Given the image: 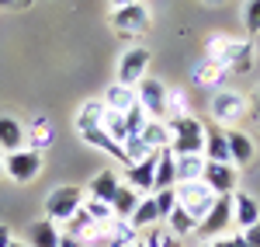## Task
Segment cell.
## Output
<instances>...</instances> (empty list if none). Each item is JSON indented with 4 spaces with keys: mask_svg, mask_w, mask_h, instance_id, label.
<instances>
[{
    "mask_svg": "<svg viewBox=\"0 0 260 247\" xmlns=\"http://www.w3.org/2000/svg\"><path fill=\"white\" fill-rule=\"evenodd\" d=\"M253 42L250 39H233V35H212L205 42V60L225 66L229 73H250L253 70Z\"/></svg>",
    "mask_w": 260,
    "mask_h": 247,
    "instance_id": "6da1fadb",
    "label": "cell"
},
{
    "mask_svg": "<svg viewBox=\"0 0 260 247\" xmlns=\"http://www.w3.org/2000/svg\"><path fill=\"white\" fill-rule=\"evenodd\" d=\"M246 112H250V101L240 91L222 87V91H212V98H208V115H212V122L219 129H236L246 119Z\"/></svg>",
    "mask_w": 260,
    "mask_h": 247,
    "instance_id": "7a4b0ae2",
    "label": "cell"
},
{
    "mask_svg": "<svg viewBox=\"0 0 260 247\" xmlns=\"http://www.w3.org/2000/svg\"><path fill=\"white\" fill-rule=\"evenodd\" d=\"M167 129H170V150H174V157L201 153V150H205V129H208V125L201 122V119L184 115V119L167 122Z\"/></svg>",
    "mask_w": 260,
    "mask_h": 247,
    "instance_id": "3957f363",
    "label": "cell"
},
{
    "mask_svg": "<svg viewBox=\"0 0 260 247\" xmlns=\"http://www.w3.org/2000/svg\"><path fill=\"white\" fill-rule=\"evenodd\" d=\"M83 188L77 185H59V188H52L49 195H45V219H52L56 227H66L77 212H80L83 206Z\"/></svg>",
    "mask_w": 260,
    "mask_h": 247,
    "instance_id": "277c9868",
    "label": "cell"
},
{
    "mask_svg": "<svg viewBox=\"0 0 260 247\" xmlns=\"http://www.w3.org/2000/svg\"><path fill=\"white\" fill-rule=\"evenodd\" d=\"M4 174L14 181V185H31L42 174V153L21 146L14 153H4Z\"/></svg>",
    "mask_w": 260,
    "mask_h": 247,
    "instance_id": "5b68a950",
    "label": "cell"
},
{
    "mask_svg": "<svg viewBox=\"0 0 260 247\" xmlns=\"http://www.w3.org/2000/svg\"><path fill=\"white\" fill-rule=\"evenodd\" d=\"M149 7L142 4V0H132V4H125V7H115L111 11V28L125 35V39H132V35H146L149 32Z\"/></svg>",
    "mask_w": 260,
    "mask_h": 247,
    "instance_id": "8992f818",
    "label": "cell"
},
{
    "mask_svg": "<svg viewBox=\"0 0 260 247\" xmlns=\"http://www.w3.org/2000/svg\"><path fill=\"white\" fill-rule=\"evenodd\" d=\"M215 199H219V195L205 185V181H184V185H177V206L187 209L198 223L208 216V209L215 206Z\"/></svg>",
    "mask_w": 260,
    "mask_h": 247,
    "instance_id": "52a82bcc",
    "label": "cell"
},
{
    "mask_svg": "<svg viewBox=\"0 0 260 247\" xmlns=\"http://www.w3.org/2000/svg\"><path fill=\"white\" fill-rule=\"evenodd\" d=\"M136 94H139V104L146 108V115L149 119H156V122H167V94H170V87L156 77H142L136 84Z\"/></svg>",
    "mask_w": 260,
    "mask_h": 247,
    "instance_id": "ba28073f",
    "label": "cell"
},
{
    "mask_svg": "<svg viewBox=\"0 0 260 247\" xmlns=\"http://www.w3.org/2000/svg\"><path fill=\"white\" fill-rule=\"evenodd\" d=\"M229 227H233V195H219L215 206L208 209V216L198 223V237L201 240H215V237H225Z\"/></svg>",
    "mask_w": 260,
    "mask_h": 247,
    "instance_id": "9c48e42d",
    "label": "cell"
},
{
    "mask_svg": "<svg viewBox=\"0 0 260 247\" xmlns=\"http://www.w3.org/2000/svg\"><path fill=\"white\" fill-rule=\"evenodd\" d=\"M149 63H153V52H149V49H142V45L125 49V52H121V60H118V84H125V87H136V84L146 77Z\"/></svg>",
    "mask_w": 260,
    "mask_h": 247,
    "instance_id": "30bf717a",
    "label": "cell"
},
{
    "mask_svg": "<svg viewBox=\"0 0 260 247\" xmlns=\"http://www.w3.org/2000/svg\"><path fill=\"white\" fill-rule=\"evenodd\" d=\"M156 153H160V150H156ZM156 153L146 157V160H139V164H128L125 174H121V181L128 188H136L139 195H153V191H156Z\"/></svg>",
    "mask_w": 260,
    "mask_h": 247,
    "instance_id": "8fae6325",
    "label": "cell"
},
{
    "mask_svg": "<svg viewBox=\"0 0 260 247\" xmlns=\"http://www.w3.org/2000/svg\"><path fill=\"white\" fill-rule=\"evenodd\" d=\"M260 223V202L250 195V191H233V227L240 230V233H246L250 227H257Z\"/></svg>",
    "mask_w": 260,
    "mask_h": 247,
    "instance_id": "7c38bea8",
    "label": "cell"
},
{
    "mask_svg": "<svg viewBox=\"0 0 260 247\" xmlns=\"http://www.w3.org/2000/svg\"><path fill=\"white\" fill-rule=\"evenodd\" d=\"M24 146L35 150V153H45L49 146H56V129H52V122L45 115L28 119V125H24Z\"/></svg>",
    "mask_w": 260,
    "mask_h": 247,
    "instance_id": "4fadbf2b",
    "label": "cell"
},
{
    "mask_svg": "<svg viewBox=\"0 0 260 247\" xmlns=\"http://www.w3.org/2000/svg\"><path fill=\"white\" fill-rule=\"evenodd\" d=\"M225 140H229L233 167H250L257 160V143H253L250 132H243V129H225Z\"/></svg>",
    "mask_w": 260,
    "mask_h": 247,
    "instance_id": "5bb4252c",
    "label": "cell"
},
{
    "mask_svg": "<svg viewBox=\"0 0 260 247\" xmlns=\"http://www.w3.org/2000/svg\"><path fill=\"white\" fill-rule=\"evenodd\" d=\"M201 181L212 188L215 195H233V191H236V167L233 164H208V160H205Z\"/></svg>",
    "mask_w": 260,
    "mask_h": 247,
    "instance_id": "9a60e30c",
    "label": "cell"
},
{
    "mask_svg": "<svg viewBox=\"0 0 260 247\" xmlns=\"http://www.w3.org/2000/svg\"><path fill=\"white\" fill-rule=\"evenodd\" d=\"M229 77H233V73H229L225 66L205 60V56L191 66V80H194V87H212V91H222V84L229 80Z\"/></svg>",
    "mask_w": 260,
    "mask_h": 247,
    "instance_id": "2e32d148",
    "label": "cell"
},
{
    "mask_svg": "<svg viewBox=\"0 0 260 247\" xmlns=\"http://www.w3.org/2000/svg\"><path fill=\"white\" fill-rule=\"evenodd\" d=\"M59 237H62V227H56L45 216L28 223V230H24V244L28 247H59Z\"/></svg>",
    "mask_w": 260,
    "mask_h": 247,
    "instance_id": "e0dca14e",
    "label": "cell"
},
{
    "mask_svg": "<svg viewBox=\"0 0 260 247\" xmlns=\"http://www.w3.org/2000/svg\"><path fill=\"white\" fill-rule=\"evenodd\" d=\"M118 188H121V174L118 171H101V174H94V181L87 185V199H98V202H115V195H118Z\"/></svg>",
    "mask_w": 260,
    "mask_h": 247,
    "instance_id": "ac0fdd59",
    "label": "cell"
},
{
    "mask_svg": "<svg viewBox=\"0 0 260 247\" xmlns=\"http://www.w3.org/2000/svg\"><path fill=\"white\" fill-rule=\"evenodd\" d=\"M201 157L208 160V164H233V157H229V140H225V129H205V150H201Z\"/></svg>",
    "mask_w": 260,
    "mask_h": 247,
    "instance_id": "d6986e66",
    "label": "cell"
},
{
    "mask_svg": "<svg viewBox=\"0 0 260 247\" xmlns=\"http://www.w3.org/2000/svg\"><path fill=\"white\" fill-rule=\"evenodd\" d=\"M104 101L101 98H90V101L80 104V112L73 115V129H77V136H83V132H90V129H101V122H104Z\"/></svg>",
    "mask_w": 260,
    "mask_h": 247,
    "instance_id": "ffe728a7",
    "label": "cell"
},
{
    "mask_svg": "<svg viewBox=\"0 0 260 247\" xmlns=\"http://www.w3.org/2000/svg\"><path fill=\"white\" fill-rule=\"evenodd\" d=\"M167 188H177V157L170 146H163L156 153V191H167Z\"/></svg>",
    "mask_w": 260,
    "mask_h": 247,
    "instance_id": "44dd1931",
    "label": "cell"
},
{
    "mask_svg": "<svg viewBox=\"0 0 260 247\" xmlns=\"http://www.w3.org/2000/svg\"><path fill=\"white\" fill-rule=\"evenodd\" d=\"M101 101H104L108 112H121V115H125L132 104L139 101V94H136V87H125V84L115 80V84H108V91H104V98H101Z\"/></svg>",
    "mask_w": 260,
    "mask_h": 247,
    "instance_id": "7402d4cb",
    "label": "cell"
},
{
    "mask_svg": "<svg viewBox=\"0 0 260 247\" xmlns=\"http://www.w3.org/2000/svg\"><path fill=\"white\" fill-rule=\"evenodd\" d=\"M24 146V122L14 115H0V153H14Z\"/></svg>",
    "mask_w": 260,
    "mask_h": 247,
    "instance_id": "603a6c76",
    "label": "cell"
},
{
    "mask_svg": "<svg viewBox=\"0 0 260 247\" xmlns=\"http://www.w3.org/2000/svg\"><path fill=\"white\" fill-rule=\"evenodd\" d=\"M128 223L139 230V233H142V230L160 227L163 219H160V209H156V199H153V195H142V199H139V206H136V212L128 216Z\"/></svg>",
    "mask_w": 260,
    "mask_h": 247,
    "instance_id": "cb8c5ba5",
    "label": "cell"
},
{
    "mask_svg": "<svg viewBox=\"0 0 260 247\" xmlns=\"http://www.w3.org/2000/svg\"><path fill=\"white\" fill-rule=\"evenodd\" d=\"M163 223H167V233H170V237H177V240L191 237V233H198V219H194L187 209H180V206H174V212H170Z\"/></svg>",
    "mask_w": 260,
    "mask_h": 247,
    "instance_id": "d4e9b609",
    "label": "cell"
},
{
    "mask_svg": "<svg viewBox=\"0 0 260 247\" xmlns=\"http://www.w3.org/2000/svg\"><path fill=\"white\" fill-rule=\"evenodd\" d=\"M80 140H83L87 146L101 150V153H111L115 160H121V164H128V160H125V146H121V143H115V140H111V136H108L104 129H90V132H83Z\"/></svg>",
    "mask_w": 260,
    "mask_h": 247,
    "instance_id": "484cf974",
    "label": "cell"
},
{
    "mask_svg": "<svg viewBox=\"0 0 260 247\" xmlns=\"http://www.w3.org/2000/svg\"><path fill=\"white\" fill-rule=\"evenodd\" d=\"M104 233H108V240H111V247H128L132 240H139V230L132 227L128 219H111L108 227H104Z\"/></svg>",
    "mask_w": 260,
    "mask_h": 247,
    "instance_id": "4316f807",
    "label": "cell"
},
{
    "mask_svg": "<svg viewBox=\"0 0 260 247\" xmlns=\"http://www.w3.org/2000/svg\"><path fill=\"white\" fill-rule=\"evenodd\" d=\"M201 174H205V157L201 153H184V157H177V185H184V181H201Z\"/></svg>",
    "mask_w": 260,
    "mask_h": 247,
    "instance_id": "83f0119b",
    "label": "cell"
},
{
    "mask_svg": "<svg viewBox=\"0 0 260 247\" xmlns=\"http://www.w3.org/2000/svg\"><path fill=\"white\" fill-rule=\"evenodd\" d=\"M139 191L136 188H128L125 181H121V188H118V195H115V202H111V212L118 216V219H128L132 212H136V206H139Z\"/></svg>",
    "mask_w": 260,
    "mask_h": 247,
    "instance_id": "f1b7e54d",
    "label": "cell"
},
{
    "mask_svg": "<svg viewBox=\"0 0 260 247\" xmlns=\"http://www.w3.org/2000/svg\"><path fill=\"white\" fill-rule=\"evenodd\" d=\"M139 136L146 140V146H149L153 153H156V150H163V146H170V129H167V122H156V119H149Z\"/></svg>",
    "mask_w": 260,
    "mask_h": 247,
    "instance_id": "f546056e",
    "label": "cell"
},
{
    "mask_svg": "<svg viewBox=\"0 0 260 247\" xmlns=\"http://www.w3.org/2000/svg\"><path fill=\"white\" fill-rule=\"evenodd\" d=\"M101 129H104L115 143H125V140H128V122H125V115H121V112H104Z\"/></svg>",
    "mask_w": 260,
    "mask_h": 247,
    "instance_id": "4dcf8cb0",
    "label": "cell"
},
{
    "mask_svg": "<svg viewBox=\"0 0 260 247\" xmlns=\"http://www.w3.org/2000/svg\"><path fill=\"white\" fill-rule=\"evenodd\" d=\"M184 115H191L187 112V91L184 87H170V94H167V122L184 119Z\"/></svg>",
    "mask_w": 260,
    "mask_h": 247,
    "instance_id": "1f68e13d",
    "label": "cell"
},
{
    "mask_svg": "<svg viewBox=\"0 0 260 247\" xmlns=\"http://www.w3.org/2000/svg\"><path fill=\"white\" fill-rule=\"evenodd\" d=\"M94 230H98V223H94V219L83 212V206H80V212H77V216L66 223V230H62V233H70V237H77V240H87Z\"/></svg>",
    "mask_w": 260,
    "mask_h": 247,
    "instance_id": "d6a6232c",
    "label": "cell"
},
{
    "mask_svg": "<svg viewBox=\"0 0 260 247\" xmlns=\"http://www.w3.org/2000/svg\"><path fill=\"white\" fill-rule=\"evenodd\" d=\"M83 212L98 223V227H108L111 219H115V212H111V206L108 202H98V199H83Z\"/></svg>",
    "mask_w": 260,
    "mask_h": 247,
    "instance_id": "836d02e7",
    "label": "cell"
},
{
    "mask_svg": "<svg viewBox=\"0 0 260 247\" xmlns=\"http://www.w3.org/2000/svg\"><path fill=\"white\" fill-rule=\"evenodd\" d=\"M125 122H128V136H139L142 129H146V122H149V115H146V108L136 101L128 112H125Z\"/></svg>",
    "mask_w": 260,
    "mask_h": 247,
    "instance_id": "e575fe53",
    "label": "cell"
},
{
    "mask_svg": "<svg viewBox=\"0 0 260 247\" xmlns=\"http://www.w3.org/2000/svg\"><path fill=\"white\" fill-rule=\"evenodd\" d=\"M243 24L250 35H260V0H246L243 4Z\"/></svg>",
    "mask_w": 260,
    "mask_h": 247,
    "instance_id": "d590c367",
    "label": "cell"
},
{
    "mask_svg": "<svg viewBox=\"0 0 260 247\" xmlns=\"http://www.w3.org/2000/svg\"><path fill=\"white\" fill-rule=\"evenodd\" d=\"M153 199H156V209H160V219H167V216L174 212V206H177V188H167V191H156Z\"/></svg>",
    "mask_w": 260,
    "mask_h": 247,
    "instance_id": "8d00e7d4",
    "label": "cell"
},
{
    "mask_svg": "<svg viewBox=\"0 0 260 247\" xmlns=\"http://www.w3.org/2000/svg\"><path fill=\"white\" fill-rule=\"evenodd\" d=\"M198 247H246L243 233H233V237H215V240H201Z\"/></svg>",
    "mask_w": 260,
    "mask_h": 247,
    "instance_id": "74e56055",
    "label": "cell"
},
{
    "mask_svg": "<svg viewBox=\"0 0 260 247\" xmlns=\"http://www.w3.org/2000/svg\"><path fill=\"white\" fill-rule=\"evenodd\" d=\"M243 240H246V247H260V223L246 230V233H243Z\"/></svg>",
    "mask_w": 260,
    "mask_h": 247,
    "instance_id": "f35d334b",
    "label": "cell"
},
{
    "mask_svg": "<svg viewBox=\"0 0 260 247\" xmlns=\"http://www.w3.org/2000/svg\"><path fill=\"white\" fill-rule=\"evenodd\" d=\"M11 240H14V230L7 223H0V247H11Z\"/></svg>",
    "mask_w": 260,
    "mask_h": 247,
    "instance_id": "ab89813d",
    "label": "cell"
},
{
    "mask_svg": "<svg viewBox=\"0 0 260 247\" xmlns=\"http://www.w3.org/2000/svg\"><path fill=\"white\" fill-rule=\"evenodd\" d=\"M59 247H83V240L70 237V233H62V237H59Z\"/></svg>",
    "mask_w": 260,
    "mask_h": 247,
    "instance_id": "60d3db41",
    "label": "cell"
},
{
    "mask_svg": "<svg viewBox=\"0 0 260 247\" xmlns=\"http://www.w3.org/2000/svg\"><path fill=\"white\" fill-rule=\"evenodd\" d=\"M250 112H253V119H257V122H260V91H257V94H253V101H250Z\"/></svg>",
    "mask_w": 260,
    "mask_h": 247,
    "instance_id": "b9f144b4",
    "label": "cell"
},
{
    "mask_svg": "<svg viewBox=\"0 0 260 247\" xmlns=\"http://www.w3.org/2000/svg\"><path fill=\"white\" fill-rule=\"evenodd\" d=\"M146 244H149V247H163V233H149Z\"/></svg>",
    "mask_w": 260,
    "mask_h": 247,
    "instance_id": "7bdbcfd3",
    "label": "cell"
},
{
    "mask_svg": "<svg viewBox=\"0 0 260 247\" xmlns=\"http://www.w3.org/2000/svg\"><path fill=\"white\" fill-rule=\"evenodd\" d=\"M18 4H31V0H0V11L4 7H18Z\"/></svg>",
    "mask_w": 260,
    "mask_h": 247,
    "instance_id": "ee69618b",
    "label": "cell"
},
{
    "mask_svg": "<svg viewBox=\"0 0 260 247\" xmlns=\"http://www.w3.org/2000/svg\"><path fill=\"white\" fill-rule=\"evenodd\" d=\"M111 7H125V4H132V0H108Z\"/></svg>",
    "mask_w": 260,
    "mask_h": 247,
    "instance_id": "f6af8a7d",
    "label": "cell"
},
{
    "mask_svg": "<svg viewBox=\"0 0 260 247\" xmlns=\"http://www.w3.org/2000/svg\"><path fill=\"white\" fill-rule=\"evenodd\" d=\"M128 247H149V244H146V240H142V237H139V240H132V244H128Z\"/></svg>",
    "mask_w": 260,
    "mask_h": 247,
    "instance_id": "bcb514c9",
    "label": "cell"
},
{
    "mask_svg": "<svg viewBox=\"0 0 260 247\" xmlns=\"http://www.w3.org/2000/svg\"><path fill=\"white\" fill-rule=\"evenodd\" d=\"M11 247H28V244H21V240H11Z\"/></svg>",
    "mask_w": 260,
    "mask_h": 247,
    "instance_id": "7dc6e473",
    "label": "cell"
},
{
    "mask_svg": "<svg viewBox=\"0 0 260 247\" xmlns=\"http://www.w3.org/2000/svg\"><path fill=\"white\" fill-rule=\"evenodd\" d=\"M0 174H4V153H0Z\"/></svg>",
    "mask_w": 260,
    "mask_h": 247,
    "instance_id": "c3c4849f",
    "label": "cell"
},
{
    "mask_svg": "<svg viewBox=\"0 0 260 247\" xmlns=\"http://www.w3.org/2000/svg\"><path fill=\"white\" fill-rule=\"evenodd\" d=\"M205 4H222V0H205Z\"/></svg>",
    "mask_w": 260,
    "mask_h": 247,
    "instance_id": "681fc988",
    "label": "cell"
}]
</instances>
